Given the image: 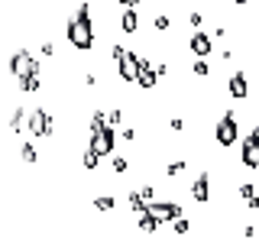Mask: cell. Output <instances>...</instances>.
<instances>
[{"label": "cell", "instance_id": "6da1fadb", "mask_svg": "<svg viewBox=\"0 0 259 243\" xmlns=\"http://www.w3.org/2000/svg\"><path fill=\"white\" fill-rule=\"evenodd\" d=\"M65 36H68V46L78 49V52H91L94 49V23H91V4L88 0H81L78 10L68 16Z\"/></svg>", "mask_w": 259, "mask_h": 243}, {"label": "cell", "instance_id": "7a4b0ae2", "mask_svg": "<svg viewBox=\"0 0 259 243\" xmlns=\"http://www.w3.org/2000/svg\"><path fill=\"white\" fill-rule=\"evenodd\" d=\"M240 140V124H237V113L227 110L221 120L214 124V143L224 146V149H230V146H237Z\"/></svg>", "mask_w": 259, "mask_h": 243}, {"label": "cell", "instance_id": "3957f363", "mask_svg": "<svg viewBox=\"0 0 259 243\" xmlns=\"http://www.w3.org/2000/svg\"><path fill=\"white\" fill-rule=\"evenodd\" d=\"M26 130L36 140H52V133H55V120H52V113H49L46 107H32L29 110V117H26Z\"/></svg>", "mask_w": 259, "mask_h": 243}, {"label": "cell", "instance_id": "277c9868", "mask_svg": "<svg viewBox=\"0 0 259 243\" xmlns=\"http://www.w3.org/2000/svg\"><path fill=\"white\" fill-rule=\"evenodd\" d=\"M10 75L20 78V75H42V65H39L36 55H29L26 49H16L10 55Z\"/></svg>", "mask_w": 259, "mask_h": 243}, {"label": "cell", "instance_id": "5b68a950", "mask_svg": "<svg viewBox=\"0 0 259 243\" xmlns=\"http://www.w3.org/2000/svg\"><path fill=\"white\" fill-rule=\"evenodd\" d=\"M149 211L159 217V224H172L175 217H182L185 211L178 201H168V198H156V201H149Z\"/></svg>", "mask_w": 259, "mask_h": 243}, {"label": "cell", "instance_id": "8992f818", "mask_svg": "<svg viewBox=\"0 0 259 243\" xmlns=\"http://www.w3.org/2000/svg\"><path fill=\"white\" fill-rule=\"evenodd\" d=\"M91 146L101 152V156H113V149H117V130H113V124H107L104 130L91 133Z\"/></svg>", "mask_w": 259, "mask_h": 243}, {"label": "cell", "instance_id": "52a82bcc", "mask_svg": "<svg viewBox=\"0 0 259 243\" xmlns=\"http://www.w3.org/2000/svg\"><path fill=\"white\" fill-rule=\"evenodd\" d=\"M240 166H243V169H253V172H259V136L249 133L246 140L240 143Z\"/></svg>", "mask_w": 259, "mask_h": 243}, {"label": "cell", "instance_id": "ba28073f", "mask_svg": "<svg viewBox=\"0 0 259 243\" xmlns=\"http://www.w3.org/2000/svg\"><path fill=\"white\" fill-rule=\"evenodd\" d=\"M227 94L233 97V101H246L249 97V78L243 68H233L230 78H227Z\"/></svg>", "mask_w": 259, "mask_h": 243}, {"label": "cell", "instance_id": "9c48e42d", "mask_svg": "<svg viewBox=\"0 0 259 243\" xmlns=\"http://www.w3.org/2000/svg\"><path fill=\"white\" fill-rule=\"evenodd\" d=\"M117 75H120V81H126V85H136V75H140V55L126 49V55L117 62Z\"/></svg>", "mask_w": 259, "mask_h": 243}, {"label": "cell", "instance_id": "30bf717a", "mask_svg": "<svg viewBox=\"0 0 259 243\" xmlns=\"http://www.w3.org/2000/svg\"><path fill=\"white\" fill-rule=\"evenodd\" d=\"M188 49H191L194 55H204V59H207V55L214 52V36L204 32V29H194L191 39H188Z\"/></svg>", "mask_w": 259, "mask_h": 243}, {"label": "cell", "instance_id": "8fae6325", "mask_svg": "<svg viewBox=\"0 0 259 243\" xmlns=\"http://www.w3.org/2000/svg\"><path fill=\"white\" fill-rule=\"evenodd\" d=\"M191 198H194V205H207V201H210V172H207V169L198 172V178H194Z\"/></svg>", "mask_w": 259, "mask_h": 243}, {"label": "cell", "instance_id": "7c38bea8", "mask_svg": "<svg viewBox=\"0 0 259 243\" xmlns=\"http://www.w3.org/2000/svg\"><path fill=\"white\" fill-rule=\"evenodd\" d=\"M120 29L123 32L140 29V10H136V7H123V13H120Z\"/></svg>", "mask_w": 259, "mask_h": 243}, {"label": "cell", "instance_id": "4fadbf2b", "mask_svg": "<svg viewBox=\"0 0 259 243\" xmlns=\"http://www.w3.org/2000/svg\"><path fill=\"white\" fill-rule=\"evenodd\" d=\"M16 88H20V94H39L42 78H39V75H20V78H16Z\"/></svg>", "mask_w": 259, "mask_h": 243}, {"label": "cell", "instance_id": "5bb4252c", "mask_svg": "<svg viewBox=\"0 0 259 243\" xmlns=\"http://www.w3.org/2000/svg\"><path fill=\"white\" fill-rule=\"evenodd\" d=\"M101 159H104V156H101V152L94 149L91 143H88V146H84V152H81V166H84V172H97V166H101Z\"/></svg>", "mask_w": 259, "mask_h": 243}, {"label": "cell", "instance_id": "9a60e30c", "mask_svg": "<svg viewBox=\"0 0 259 243\" xmlns=\"http://www.w3.org/2000/svg\"><path fill=\"white\" fill-rule=\"evenodd\" d=\"M136 227H140L143 233H156V230H159V217L152 214V211H143V214H140V224H136Z\"/></svg>", "mask_w": 259, "mask_h": 243}, {"label": "cell", "instance_id": "2e32d148", "mask_svg": "<svg viewBox=\"0 0 259 243\" xmlns=\"http://www.w3.org/2000/svg\"><path fill=\"white\" fill-rule=\"evenodd\" d=\"M130 211H133V214H143V211H149V201L143 198V191H130Z\"/></svg>", "mask_w": 259, "mask_h": 243}, {"label": "cell", "instance_id": "e0dca14e", "mask_svg": "<svg viewBox=\"0 0 259 243\" xmlns=\"http://www.w3.org/2000/svg\"><path fill=\"white\" fill-rule=\"evenodd\" d=\"M20 159L29 162V166H36V162H39V149L32 143H20Z\"/></svg>", "mask_w": 259, "mask_h": 243}, {"label": "cell", "instance_id": "ac0fdd59", "mask_svg": "<svg viewBox=\"0 0 259 243\" xmlns=\"http://www.w3.org/2000/svg\"><path fill=\"white\" fill-rule=\"evenodd\" d=\"M191 75H194V78H207V75H210V65H207L204 55H198V59H194V65H191Z\"/></svg>", "mask_w": 259, "mask_h": 243}, {"label": "cell", "instance_id": "d6986e66", "mask_svg": "<svg viewBox=\"0 0 259 243\" xmlns=\"http://www.w3.org/2000/svg\"><path fill=\"white\" fill-rule=\"evenodd\" d=\"M152 29H156V32H168V29H172V16H168V13H156V16H152Z\"/></svg>", "mask_w": 259, "mask_h": 243}, {"label": "cell", "instance_id": "ffe728a7", "mask_svg": "<svg viewBox=\"0 0 259 243\" xmlns=\"http://www.w3.org/2000/svg\"><path fill=\"white\" fill-rule=\"evenodd\" d=\"M94 208L97 211H113V208H117V198H113V194H97V198H94Z\"/></svg>", "mask_w": 259, "mask_h": 243}, {"label": "cell", "instance_id": "44dd1931", "mask_svg": "<svg viewBox=\"0 0 259 243\" xmlns=\"http://www.w3.org/2000/svg\"><path fill=\"white\" fill-rule=\"evenodd\" d=\"M185 166H188L185 159H175V162H168V166H165V175H168V178H178V175L185 172Z\"/></svg>", "mask_w": 259, "mask_h": 243}, {"label": "cell", "instance_id": "7402d4cb", "mask_svg": "<svg viewBox=\"0 0 259 243\" xmlns=\"http://www.w3.org/2000/svg\"><path fill=\"white\" fill-rule=\"evenodd\" d=\"M23 117H26V110L16 107V110H13V117H10V130H13V133H23Z\"/></svg>", "mask_w": 259, "mask_h": 243}, {"label": "cell", "instance_id": "603a6c76", "mask_svg": "<svg viewBox=\"0 0 259 243\" xmlns=\"http://www.w3.org/2000/svg\"><path fill=\"white\" fill-rule=\"evenodd\" d=\"M107 124H110V120L104 117V110H94V113H91V133H97V130H104Z\"/></svg>", "mask_w": 259, "mask_h": 243}, {"label": "cell", "instance_id": "cb8c5ba5", "mask_svg": "<svg viewBox=\"0 0 259 243\" xmlns=\"http://www.w3.org/2000/svg\"><path fill=\"white\" fill-rule=\"evenodd\" d=\"M172 230L178 233V237H182V233H188V230H191V221H188L185 214H182V217H175V221H172Z\"/></svg>", "mask_w": 259, "mask_h": 243}, {"label": "cell", "instance_id": "d4e9b609", "mask_svg": "<svg viewBox=\"0 0 259 243\" xmlns=\"http://www.w3.org/2000/svg\"><path fill=\"white\" fill-rule=\"evenodd\" d=\"M110 166H113V172H117V175H126L130 172V159L126 156H113Z\"/></svg>", "mask_w": 259, "mask_h": 243}, {"label": "cell", "instance_id": "484cf974", "mask_svg": "<svg viewBox=\"0 0 259 243\" xmlns=\"http://www.w3.org/2000/svg\"><path fill=\"white\" fill-rule=\"evenodd\" d=\"M188 23H191L194 29H201V23H204V13H201V10H191V13H188Z\"/></svg>", "mask_w": 259, "mask_h": 243}, {"label": "cell", "instance_id": "4316f807", "mask_svg": "<svg viewBox=\"0 0 259 243\" xmlns=\"http://www.w3.org/2000/svg\"><path fill=\"white\" fill-rule=\"evenodd\" d=\"M107 120H110L113 127H120V124H123V110H120V107H113V110L107 113Z\"/></svg>", "mask_w": 259, "mask_h": 243}, {"label": "cell", "instance_id": "83f0119b", "mask_svg": "<svg viewBox=\"0 0 259 243\" xmlns=\"http://www.w3.org/2000/svg\"><path fill=\"white\" fill-rule=\"evenodd\" d=\"M168 130H172V133H182V130H185V120H182V117L168 120Z\"/></svg>", "mask_w": 259, "mask_h": 243}, {"label": "cell", "instance_id": "f1b7e54d", "mask_svg": "<svg viewBox=\"0 0 259 243\" xmlns=\"http://www.w3.org/2000/svg\"><path fill=\"white\" fill-rule=\"evenodd\" d=\"M143 198L146 201H156V188H152V185H143Z\"/></svg>", "mask_w": 259, "mask_h": 243}, {"label": "cell", "instance_id": "f546056e", "mask_svg": "<svg viewBox=\"0 0 259 243\" xmlns=\"http://www.w3.org/2000/svg\"><path fill=\"white\" fill-rule=\"evenodd\" d=\"M243 237L253 240V237H256V227H253V224H246V227H243Z\"/></svg>", "mask_w": 259, "mask_h": 243}, {"label": "cell", "instance_id": "4dcf8cb0", "mask_svg": "<svg viewBox=\"0 0 259 243\" xmlns=\"http://www.w3.org/2000/svg\"><path fill=\"white\" fill-rule=\"evenodd\" d=\"M123 140H126V143H133V140H136V130H133V127H126V130H123Z\"/></svg>", "mask_w": 259, "mask_h": 243}, {"label": "cell", "instance_id": "1f68e13d", "mask_svg": "<svg viewBox=\"0 0 259 243\" xmlns=\"http://www.w3.org/2000/svg\"><path fill=\"white\" fill-rule=\"evenodd\" d=\"M113 4H120V7H140V0H113Z\"/></svg>", "mask_w": 259, "mask_h": 243}, {"label": "cell", "instance_id": "d6a6232c", "mask_svg": "<svg viewBox=\"0 0 259 243\" xmlns=\"http://www.w3.org/2000/svg\"><path fill=\"white\" fill-rule=\"evenodd\" d=\"M42 55H55V46L52 43H42Z\"/></svg>", "mask_w": 259, "mask_h": 243}, {"label": "cell", "instance_id": "836d02e7", "mask_svg": "<svg viewBox=\"0 0 259 243\" xmlns=\"http://www.w3.org/2000/svg\"><path fill=\"white\" fill-rule=\"evenodd\" d=\"M230 4H233V7H246L249 0H230Z\"/></svg>", "mask_w": 259, "mask_h": 243}, {"label": "cell", "instance_id": "e575fe53", "mask_svg": "<svg viewBox=\"0 0 259 243\" xmlns=\"http://www.w3.org/2000/svg\"><path fill=\"white\" fill-rule=\"evenodd\" d=\"M253 136H259V124H256V127H253Z\"/></svg>", "mask_w": 259, "mask_h": 243}]
</instances>
